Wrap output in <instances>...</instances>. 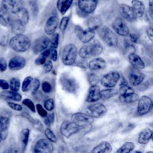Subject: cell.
<instances>
[{
	"label": "cell",
	"instance_id": "cell-1",
	"mask_svg": "<svg viewBox=\"0 0 153 153\" xmlns=\"http://www.w3.org/2000/svg\"><path fill=\"white\" fill-rule=\"evenodd\" d=\"M103 50V47L100 43L98 41H94L82 46L79 49L78 54L81 58L88 59L100 54Z\"/></svg>",
	"mask_w": 153,
	"mask_h": 153
},
{
	"label": "cell",
	"instance_id": "cell-2",
	"mask_svg": "<svg viewBox=\"0 0 153 153\" xmlns=\"http://www.w3.org/2000/svg\"><path fill=\"white\" fill-rule=\"evenodd\" d=\"M10 47L16 52H25L30 46V41L25 35L17 34L12 37L9 42Z\"/></svg>",
	"mask_w": 153,
	"mask_h": 153
},
{
	"label": "cell",
	"instance_id": "cell-3",
	"mask_svg": "<svg viewBox=\"0 0 153 153\" xmlns=\"http://www.w3.org/2000/svg\"><path fill=\"white\" fill-rule=\"evenodd\" d=\"M77 54V48L74 44H69L65 45L62 54L63 64L66 66L74 65L76 61Z\"/></svg>",
	"mask_w": 153,
	"mask_h": 153
},
{
	"label": "cell",
	"instance_id": "cell-4",
	"mask_svg": "<svg viewBox=\"0 0 153 153\" xmlns=\"http://www.w3.org/2000/svg\"><path fill=\"white\" fill-rule=\"evenodd\" d=\"M99 29V35L106 44L110 47H116L118 43V37L116 34L111 29L106 26Z\"/></svg>",
	"mask_w": 153,
	"mask_h": 153
},
{
	"label": "cell",
	"instance_id": "cell-5",
	"mask_svg": "<svg viewBox=\"0 0 153 153\" xmlns=\"http://www.w3.org/2000/svg\"><path fill=\"white\" fill-rule=\"evenodd\" d=\"M59 82L62 88L69 93H75L78 88V85L76 79L68 75L63 74L59 78Z\"/></svg>",
	"mask_w": 153,
	"mask_h": 153
},
{
	"label": "cell",
	"instance_id": "cell-6",
	"mask_svg": "<svg viewBox=\"0 0 153 153\" xmlns=\"http://www.w3.org/2000/svg\"><path fill=\"white\" fill-rule=\"evenodd\" d=\"M2 9L12 14H17L23 8V0H2Z\"/></svg>",
	"mask_w": 153,
	"mask_h": 153
},
{
	"label": "cell",
	"instance_id": "cell-7",
	"mask_svg": "<svg viewBox=\"0 0 153 153\" xmlns=\"http://www.w3.org/2000/svg\"><path fill=\"white\" fill-rule=\"evenodd\" d=\"M71 120L79 127H85L91 125L94 120L93 118L87 114L76 112L72 115Z\"/></svg>",
	"mask_w": 153,
	"mask_h": 153
},
{
	"label": "cell",
	"instance_id": "cell-8",
	"mask_svg": "<svg viewBox=\"0 0 153 153\" xmlns=\"http://www.w3.org/2000/svg\"><path fill=\"white\" fill-rule=\"evenodd\" d=\"M75 33L78 38L83 43H88L95 36V30L88 27L87 29H83L78 25L75 27Z\"/></svg>",
	"mask_w": 153,
	"mask_h": 153
},
{
	"label": "cell",
	"instance_id": "cell-9",
	"mask_svg": "<svg viewBox=\"0 0 153 153\" xmlns=\"http://www.w3.org/2000/svg\"><path fill=\"white\" fill-rule=\"evenodd\" d=\"M120 78V74L117 71L110 72L103 76L100 80L101 84L107 88L114 87Z\"/></svg>",
	"mask_w": 153,
	"mask_h": 153
},
{
	"label": "cell",
	"instance_id": "cell-10",
	"mask_svg": "<svg viewBox=\"0 0 153 153\" xmlns=\"http://www.w3.org/2000/svg\"><path fill=\"white\" fill-rule=\"evenodd\" d=\"M79 128L80 127L73 121H65L61 124L60 131L64 137L68 138L77 133L79 130Z\"/></svg>",
	"mask_w": 153,
	"mask_h": 153
},
{
	"label": "cell",
	"instance_id": "cell-11",
	"mask_svg": "<svg viewBox=\"0 0 153 153\" xmlns=\"http://www.w3.org/2000/svg\"><path fill=\"white\" fill-rule=\"evenodd\" d=\"M152 100L148 96H142L139 99L137 106V114L139 116L144 115L148 114L151 108Z\"/></svg>",
	"mask_w": 153,
	"mask_h": 153
},
{
	"label": "cell",
	"instance_id": "cell-12",
	"mask_svg": "<svg viewBox=\"0 0 153 153\" xmlns=\"http://www.w3.org/2000/svg\"><path fill=\"white\" fill-rule=\"evenodd\" d=\"M106 110V108L103 104L97 103L88 106L85 109V112L93 118H100L105 114Z\"/></svg>",
	"mask_w": 153,
	"mask_h": 153
},
{
	"label": "cell",
	"instance_id": "cell-13",
	"mask_svg": "<svg viewBox=\"0 0 153 153\" xmlns=\"http://www.w3.org/2000/svg\"><path fill=\"white\" fill-rule=\"evenodd\" d=\"M112 26L115 32L120 36H127L129 35V29L126 22L121 17H117L112 22Z\"/></svg>",
	"mask_w": 153,
	"mask_h": 153
},
{
	"label": "cell",
	"instance_id": "cell-14",
	"mask_svg": "<svg viewBox=\"0 0 153 153\" xmlns=\"http://www.w3.org/2000/svg\"><path fill=\"white\" fill-rule=\"evenodd\" d=\"M98 3V0H78L79 9L85 14L93 13Z\"/></svg>",
	"mask_w": 153,
	"mask_h": 153
},
{
	"label": "cell",
	"instance_id": "cell-15",
	"mask_svg": "<svg viewBox=\"0 0 153 153\" xmlns=\"http://www.w3.org/2000/svg\"><path fill=\"white\" fill-rule=\"evenodd\" d=\"M49 140L41 139L38 140L34 147V152L36 153L52 152L54 149L53 144Z\"/></svg>",
	"mask_w": 153,
	"mask_h": 153
},
{
	"label": "cell",
	"instance_id": "cell-16",
	"mask_svg": "<svg viewBox=\"0 0 153 153\" xmlns=\"http://www.w3.org/2000/svg\"><path fill=\"white\" fill-rule=\"evenodd\" d=\"M119 11L123 18L127 21L129 22H133L136 20L137 17L132 7L126 4H122L119 6Z\"/></svg>",
	"mask_w": 153,
	"mask_h": 153
},
{
	"label": "cell",
	"instance_id": "cell-17",
	"mask_svg": "<svg viewBox=\"0 0 153 153\" xmlns=\"http://www.w3.org/2000/svg\"><path fill=\"white\" fill-rule=\"evenodd\" d=\"M59 24V19L56 16H50L45 22L44 25V31L48 35H53L56 30Z\"/></svg>",
	"mask_w": 153,
	"mask_h": 153
},
{
	"label": "cell",
	"instance_id": "cell-18",
	"mask_svg": "<svg viewBox=\"0 0 153 153\" xmlns=\"http://www.w3.org/2000/svg\"><path fill=\"white\" fill-rule=\"evenodd\" d=\"M10 119L8 116L0 115V136L2 140H5L8 133Z\"/></svg>",
	"mask_w": 153,
	"mask_h": 153
},
{
	"label": "cell",
	"instance_id": "cell-19",
	"mask_svg": "<svg viewBox=\"0 0 153 153\" xmlns=\"http://www.w3.org/2000/svg\"><path fill=\"white\" fill-rule=\"evenodd\" d=\"M50 43V39L45 36H41L36 39L33 44V51L35 53L44 51L47 48Z\"/></svg>",
	"mask_w": 153,
	"mask_h": 153
},
{
	"label": "cell",
	"instance_id": "cell-20",
	"mask_svg": "<svg viewBox=\"0 0 153 153\" xmlns=\"http://www.w3.org/2000/svg\"><path fill=\"white\" fill-rule=\"evenodd\" d=\"M145 77V74L136 68L131 71L128 75L129 81L133 86H137L139 85L144 80Z\"/></svg>",
	"mask_w": 153,
	"mask_h": 153
},
{
	"label": "cell",
	"instance_id": "cell-21",
	"mask_svg": "<svg viewBox=\"0 0 153 153\" xmlns=\"http://www.w3.org/2000/svg\"><path fill=\"white\" fill-rule=\"evenodd\" d=\"M26 63L25 58L21 56H15L10 59L8 63V68L11 71H17L23 68Z\"/></svg>",
	"mask_w": 153,
	"mask_h": 153
},
{
	"label": "cell",
	"instance_id": "cell-22",
	"mask_svg": "<svg viewBox=\"0 0 153 153\" xmlns=\"http://www.w3.org/2000/svg\"><path fill=\"white\" fill-rule=\"evenodd\" d=\"M101 99L100 90L97 85H92L89 88L88 93L86 98L87 102H94Z\"/></svg>",
	"mask_w": 153,
	"mask_h": 153
},
{
	"label": "cell",
	"instance_id": "cell-23",
	"mask_svg": "<svg viewBox=\"0 0 153 153\" xmlns=\"http://www.w3.org/2000/svg\"><path fill=\"white\" fill-rule=\"evenodd\" d=\"M128 60L131 66L139 70L145 68V63L141 57L134 53H131L128 55Z\"/></svg>",
	"mask_w": 153,
	"mask_h": 153
},
{
	"label": "cell",
	"instance_id": "cell-24",
	"mask_svg": "<svg viewBox=\"0 0 153 153\" xmlns=\"http://www.w3.org/2000/svg\"><path fill=\"white\" fill-rule=\"evenodd\" d=\"M106 66L105 60L101 57L93 59L88 63V68L91 71H97L105 69Z\"/></svg>",
	"mask_w": 153,
	"mask_h": 153
},
{
	"label": "cell",
	"instance_id": "cell-25",
	"mask_svg": "<svg viewBox=\"0 0 153 153\" xmlns=\"http://www.w3.org/2000/svg\"><path fill=\"white\" fill-rule=\"evenodd\" d=\"M131 7L135 13L136 17H141L145 13V5L143 3L139 0H132Z\"/></svg>",
	"mask_w": 153,
	"mask_h": 153
},
{
	"label": "cell",
	"instance_id": "cell-26",
	"mask_svg": "<svg viewBox=\"0 0 153 153\" xmlns=\"http://www.w3.org/2000/svg\"><path fill=\"white\" fill-rule=\"evenodd\" d=\"M112 147L111 143L107 141H102L96 146L92 152L94 153H109L112 151Z\"/></svg>",
	"mask_w": 153,
	"mask_h": 153
},
{
	"label": "cell",
	"instance_id": "cell-27",
	"mask_svg": "<svg viewBox=\"0 0 153 153\" xmlns=\"http://www.w3.org/2000/svg\"><path fill=\"white\" fill-rule=\"evenodd\" d=\"M152 131L150 128H145L142 130L139 134L138 142L141 145L148 143L152 137Z\"/></svg>",
	"mask_w": 153,
	"mask_h": 153
},
{
	"label": "cell",
	"instance_id": "cell-28",
	"mask_svg": "<svg viewBox=\"0 0 153 153\" xmlns=\"http://www.w3.org/2000/svg\"><path fill=\"white\" fill-rule=\"evenodd\" d=\"M25 25L22 21L17 19L11 23V30L16 35L22 34L25 31Z\"/></svg>",
	"mask_w": 153,
	"mask_h": 153
},
{
	"label": "cell",
	"instance_id": "cell-29",
	"mask_svg": "<svg viewBox=\"0 0 153 153\" xmlns=\"http://www.w3.org/2000/svg\"><path fill=\"white\" fill-rule=\"evenodd\" d=\"M74 0H58L57 8L60 13L63 15L71 7Z\"/></svg>",
	"mask_w": 153,
	"mask_h": 153
},
{
	"label": "cell",
	"instance_id": "cell-30",
	"mask_svg": "<svg viewBox=\"0 0 153 153\" xmlns=\"http://www.w3.org/2000/svg\"><path fill=\"white\" fill-rule=\"evenodd\" d=\"M29 133H30V130L27 128H23L20 132V141L22 148L23 149V151H25V149H26V148L27 146L28 140H29Z\"/></svg>",
	"mask_w": 153,
	"mask_h": 153
},
{
	"label": "cell",
	"instance_id": "cell-31",
	"mask_svg": "<svg viewBox=\"0 0 153 153\" xmlns=\"http://www.w3.org/2000/svg\"><path fill=\"white\" fill-rule=\"evenodd\" d=\"M118 93V90L113 88H108L100 91L101 99L106 100L115 96Z\"/></svg>",
	"mask_w": 153,
	"mask_h": 153
},
{
	"label": "cell",
	"instance_id": "cell-32",
	"mask_svg": "<svg viewBox=\"0 0 153 153\" xmlns=\"http://www.w3.org/2000/svg\"><path fill=\"white\" fill-rule=\"evenodd\" d=\"M139 95L135 93H133L131 94H128L127 96H119V100L120 102L125 103H130L135 102L137 100H139Z\"/></svg>",
	"mask_w": 153,
	"mask_h": 153
},
{
	"label": "cell",
	"instance_id": "cell-33",
	"mask_svg": "<svg viewBox=\"0 0 153 153\" xmlns=\"http://www.w3.org/2000/svg\"><path fill=\"white\" fill-rule=\"evenodd\" d=\"M120 86L118 93L121 96H127L134 93V89L128 86L126 82H122Z\"/></svg>",
	"mask_w": 153,
	"mask_h": 153
},
{
	"label": "cell",
	"instance_id": "cell-34",
	"mask_svg": "<svg viewBox=\"0 0 153 153\" xmlns=\"http://www.w3.org/2000/svg\"><path fill=\"white\" fill-rule=\"evenodd\" d=\"M102 25V21L98 17H92L88 20V28L96 30L100 27Z\"/></svg>",
	"mask_w": 153,
	"mask_h": 153
},
{
	"label": "cell",
	"instance_id": "cell-35",
	"mask_svg": "<svg viewBox=\"0 0 153 153\" xmlns=\"http://www.w3.org/2000/svg\"><path fill=\"white\" fill-rule=\"evenodd\" d=\"M135 148V145L132 142H126L116 151L117 153L130 152H131Z\"/></svg>",
	"mask_w": 153,
	"mask_h": 153
},
{
	"label": "cell",
	"instance_id": "cell-36",
	"mask_svg": "<svg viewBox=\"0 0 153 153\" xmlns=\"http://www.w3.org/2000/svg\"><path fill=\"white\" fill-rule=\"evenodd\" d=\"M10 23V17L8 12L2 9L0 10V25L7 26Z\"/></svg>",
	"mask_w": 153,
	"mask_h": 153
},
{
	"label": "cell",
	"instance_id": "cell-37",
	"mask_svg": "<svg viewBox=\"0 0 153 153\" xmlns=\"http://www.w3.org/2000/svg\"><path fill=\"white\" fill-rule=\"evenodd\" d=\"M17 19L22 21L25 25H26L29 19V14L27 10L24 7L17 14Z\"/></svg>",
	"mask_w": 153,
	"mask_h": 153
},
{
	"label": "cell",
	"instance_id": "cell-38",
	"mask_svg": "<svg viewBox=\"0 0 153 153\" xmlns=\"http://www.w3.org/2000/svg\"><path fill=\"white\" fill-rule=\"evenodd\" d=\"M50 55V50H44V51L41 52V53L39 55V56L35 60V64L38 65H44L46 61L47 58Z\"/></svg>",
	"mask_w": 153,
	"mask_h": 153
},
{
	"label": "cell",
	"instance_id": "cell-39",
	"mask_svg": "<svg viewBox=\"0 0 153 153\" xmlns=\"http://www.w3.org/2000/svg\"><path fill=\"white\" fill-rule=\"evenodd\" d=\"M2 94L7 98L17 102H20L22 100V96L17 91H14L11 90L9 91H5L2 93Z\"/></svg>",
	"mask_w": 153,
	"mask_h": 153
},
{
	"label": "cell",
	"instance_id": "cell-40",
	"mask_svg": "<svg viewBox=\"0 0 153 153\" xmlns=\"http://www.w3.org/2000/svg\"><path fill=\"white\" fill-rule=\"evenodd\" d=\"M33 79V78L30 76H27L26 78H25L22 85V91L26 92V91H28L30 89H31Z\"/></svg>",
	"mask_w": 153,
	"mask_h": 153
},
{
	"label": "cell",
	"instance_id": "cell-41",
	"mask_svg": "<svg viewBox=\"0 0 153 153\" xmlns=\"http://www.w3.org/2000/svg\"><path fill=\"white\" fill-rule=\"evenodd\" d=\"M24 116H25V117L28 119V120L32 124V126L36 129L42 131L43 130V126L42 124V123H41V121L39 120H38V119H33L32 117H30L29 114H26L25 115L23 114Z\"/></svg>",
	"mask_w": 153,
	"mask_h": 153
},
{
	"label": "cell",
	"instance_id": "cell-42",
	"mask_svg": "<svg viewBox=\"0 0 153 153\" xmlns=\"http://www.w3.org/2000/svg\"><path fill=\"white\" fill-rule=\"evenodd\" d=\"M9 86L11 91H19L20 87V82L19 79L18 78H12L10 80Z\"/></svg>",
	"mask_w": 153,
	"mask_h": 153
},
{
	"label": "cell",
	"instance_id": "cell-43",
	"mask_svg": "<svg viewBox=\"0 0 153 153\" xmlns=\"http://www.w3.org/2000/svg\"><path fill=\"white\" fill-rule=\"evenodd\" d=\"M45 135L47 138L51 142L56 143L57 142V137L54 132L50 128H46L45 130Z\"/></svg>",
	"mask_w": 153,
	"mask_h": 153
},
{
	"label": "cell",
	"instance_id": "cell-44",
	"mask_svg": "<svg viewBox=\"0 0 153 153\" xmlns=\"http://www.w3.org/2000/svg\"><path fill=\"white\" fill-rule=\"evenodd\" d=\"M69 22V17L68 16H65L61 19L59 24V29L62 32H65Z\"/></svg>",
	"mask_w": 153,
	"mask_h": 153
},
{
	"label": "cell",
	"instance_id": "cell-45",
	"mask_svg": "<svg viewBox=\"0 0 153 153\" xmlns=\"http://www.w3.org/2000/svg\"><path fill=\"white\" fill-rule=\"evenodd\" d=\"M88 80L91 85H97L99 81V78L95 74L91 73L88 75Z\"/></svg>",
	"mask_w": 153,
	"mask_h": 153
},
{
	"label": "cell",
	"instance_id": "cell-46",
	"mask_svg": "<svg viewBox=\"0 0 153 153\" xmlns=\"http://www.w3.org/2000/svg\"><path fill=\"white\" fill-rule=\"evenodd\" d=\"M22 103L27 106L32 112H35V106L33 102L29 99H25L22 101Z\"/></svg>",
	"mask_w": 153,
	"mask_h": 153
},
{
	"label": "cell",
	"instance_id": "cell-47",
	"mask_svg": "<svg viewBox=\"0 0 153 153\" xmlns=\"http://www.w3.org/2000/svg\"><path fill=\"white\" fill-rule=\"evenodd\" d=\"M54 121V114L53 112L51 114L47 115L45 117H44V123L47 126L50 127L53 123Z\"/></svg>",
	"mask_w": 153,
	"mask_h": 153
},
{
	"label": "cell",
	"instance_id": "cell-48",
	"mask_svg": "<svg viewBox=\"0 0 153 153\" xmlns=\"http://www.w3.org/2000/svg\"><path fill=\"white\" fill-rule=\"evenodd\" d=\"M59 35L58 33H54L50 42L51 48H57L59 45Z\"/></svg>",
	"mask_w": 153,
	"mask_h": 153
},
{
	"label": "cell",
	"instance_id": "cell-49",
	"mask_svg": "<svg viewBox=\"0 0 153 153\" xmlns=\"http://www.w3.org/2000/svg\"><path fill=\"white\" fill-rule=\"evenodd\" d=\"M44 105L45 108L49 111H52L54 108V102L52 99H48L46 100Z\"/></svg>",
	"mask_w": 153,
	"mask_h": 153
},
{
	"label": "cell",
	"instance_id": "cell-50",
	"mask_svg": "<svg viewBox=\"0 0 153 153\" xmlns=\"http://www.w3.org/2000/svg\"><path fill=\"white\" fill-rule=\"evenodd\" d=\"M74 65L79 67V68H84V69H86L88 67V63L87 62L86 59L81 58V60H79L77 62H75Z\"/></svg>",
	"mask_w": 153,
	"mask_h": 153
},
{
	"label": "cell",
	"instance_id": "cell-51",
	"mask_svg": "<svg viewBox=\"0 0 153 153\" xmlns=\"http://www.w3.org/2000/svg\"><path fill=\"white\" fill-rule=\"evenodd\" d=\"M36 108L38 111V113L39 115L42 117H45L47 115V112L45 111V109L40 104H37L36 105Z\"/></svg>",
	"mask_w": 153,
	"mask_h": 153
},
{
	"label": "cell",
	"instance_id": "cell-52",
	"mask_svg": "<svg viewBox=\"0 0 153 153\" xmlns=\"http://www.w3.org/2000/svg\"><path fill=\"white\" fill-rule=\"evenodd\" d=\"M42 90L47 93H50L51 91V85L48 81H44L41 84Z\"/></svg>",
	"mask_w": 153,
	"mask_h": 153
},
{
	"label": "cell",
	"instance_id": "cell-53",
	"mask_svg": "<svg viewBox=\"0 0 153 153\" xmlns=\"http://www.w3.org/2000/svg\"><path fill=\"white\" fill-rule=\"evenodd\" d=\"M53 66V65L51 60H48L47 62H45V63L44 64V66H43V70H44V72H45V73L50 72L52 70Z\"/></svg>",
	"mask_w": 153,
	"mask_h": 153
},
{
	"label": "cell",
	"instance_id": "cell-54",
	"mask_svg": "<svg viewBox=\"0 0 153 153\" xmlns=\"http://www.w3.org/2000/svg\"><path fill=\"white\" fill-rule=\"evenodd\" d=\"M7 103H8V105L9 106V107L14 111H21L22 110V106L18 103H16L12 102H8Z\"/></svg>",
	"mask_w": 153,
	"mask_h": 153
},
{
	"label": "cell",
	"instance_id": "cell-55",
	"mask_svg": "<svg viewBox=\"0 0 153 153\" xmlns=\"http://www.w3.org/2000/svg\"><path fill=\"white\" fill-rule=\"evenodd\" d=\"M50 58L52 61L56 62L57 59V51L56 48H51L50 50Z\"/></svg>",
	"mask_w": 153,
	"mask_h": 153
},
{
	"label": "cell",
	"instance_id": "cell-56",
	"mask_svg": "<svg viewBox=\"0 0 153 153\" xmlns=\"http://www.w3.org/2000/svg\"><path fill=\"white\" fill-rule=\"evenodd\" d=\"M40 86V82L39 81L35 78L33 79L32 81V93H35L39 88Z\"/></svg>",
	"mask_w": 153,
	"mask_h": 153
},
{
	"label": "cell",
	"instance_id": "cell-57",
	"mask_svg": "<svg viewBox=\"0 0 153 153\" xmlns=\"http://www.w3.org/2000/svg\"><path fill=\"white\" fill-rule=\"evenodd\" d=\"M7 64L6 60L2 57H0V71L4 72L7 69Z\"/></svg>",
	"mask_w": 153,
	"mask_h": 153
},
{
	"label": "cell",
	"instance_id": "cell-58",
	"mask_svg": "<svg viewBox=\"0 0 153 153\" xmlns=\"http://www.w3.org/2000/svg\"><path fill=\"white\" fill-rule=\"evenodd\" d=\"M130 40L132 43H137L139 39V36L135 33H129Z\"/></svg>",
	"mask_w": 153,
	"mask_h": 153
},
{
	"label": "cell",
	"instance_id": "cell-59",
	"mask_svg": "<svg viewBox=\"0 0 153 153\" xmlns=\"http://www.w3.org/2000/svg\"><path fill=\"white\" fill-rule=\"evenodd\" d=\"M146 33L149 40H151L153 42V27H149L147 28L146 30Z\"/></svg>",
	"mask_w": 153,
	"mask_h": 153
},
{
	"label": "cell",
	"instance_id": "cell-60",
	"mask_svg": "<svg viewBox=\"0 0 153 153\" xmlns=\"http://www.w3.org/2000/svg\"><path fill=\"white\" fill-rule=\"evenodd\" d=\"M10 87L9 84L7 82V81L4 79H0V88L4 90H7Z\"/></svg>",
	"mask_w": 153,
	"mask_h": 153
},
{
	"label": "cell",
	"instance_id": "cell-61",
	"mask_svg": "<svg viewBox=\"0 0 153 153\" xmlns=\"http://www.w3.org/2000/svg\"><path fill=\"white\" fill-rule=\"evenodd\" d=\"M149 10H151L153 12V0H148Z\"/></svg>",
	"mask_w": 153,
	"mask_h": 153
},
{
	"label": "cell",
	"instance_id": "cell-62",
	"mask_svg": "<svg viewBox=\"0 0 153 153\" xmlns=\"http://www.w3.org/2000/svg\"><path fill=\"white\" fill-rule=\"evenodd\" d=\"M151 112L153 113V100L152 101V105H151Z\"/></svg>",
	"mask_w": 153,
	"mask_h": 153
},
{
	"label": "cell",
	"instance_id": "cell-63",
	"mask_svg": "<svg viewBox=\"0 0 153 153\" xmlns=\"http://www.w3.org/2000/svg\"><path fill=\"white\" fill-rule=\"evenodd\" d=\"M151 139H152V140H153V131H152V137H151Z\"/></svg>",
	"mask_w": 153,
	"mask_h": 153
},
{
	"label": "cell",
	"instance_id": "cell-64",
	"mask_svg": "<svg viewBox=\"0 0 153 153\" xmlns=\"http://www.w3.org/2000/svg\"><path fill=\"white\" fill-rule=\"evenodd\" d=\"M1 140H2V139H1V136H0V142H1Z\"/></svg>",
	"mask_w": 153,
	"mask_h": 153
}]
</instances>
